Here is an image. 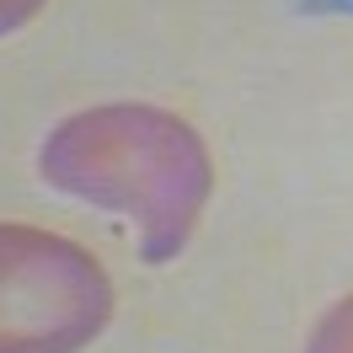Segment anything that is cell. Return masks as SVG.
<instances>
[{"label":"cell","mask_w":353,"mask_h":353,"mask_svg":"<svg viewBox=\"0 0 353 353\" xmlns=\"http://www.w3.org/2000/svg\"><path fill=\"white\" fill-rule=\"evenodd\" d=\"M38 172L48 188L91 209L129 214L145 263H166L188 246L214 188V161L199 129L145 102H108L65 118L43 139Z\"/></svg>","instance_id":"cell-1"},{"label":"cell","mask_w":353,"mask_h":353,"mask_svg":"<svg viewBox=\"0 0 353 353\" xmlns=\"http://www.w3.org/2000/svg\"><path fill=\"white\" fill-rule=\"evenodd\" d=\"M108 316L112 284L86 246L0 220V353H81Z\"/></svg>","instance_id":"cell-2"},{"label":"cell","mask_w":353,"mask_h":353,"mask_svg":"<svg viewBox=\"0 0 353 353\" xmlns=\"http://www.w3.org/2000/svg\"><path fill=\"white\" fill-rule=\"evenodd\" d=\"M305 353H353V294L343 300V305H332L327 316L316 321Z\"/></svg>","instance_id":"cell-3"},{"label":"cell","mask_w":353,"mask_h":353,"mask_svg":"<svg viewBox=\"0 0 353 353\" xmlns=\"http://www.w3.org/2000/svg\"><path fill=\"white\" fill-rule=\"evenodd\" d=\"M43 6H48V0H0V38H6V32H17L22 22H32Z\"/></svg>","instance_id":"cell-4"}]
</instances>
